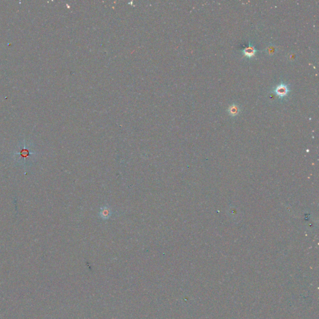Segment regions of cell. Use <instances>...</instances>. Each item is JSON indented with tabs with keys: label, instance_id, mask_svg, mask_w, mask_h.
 Listing matches in <instances>:
<instances>
[{
	"label": "cell",
	"instance_id": "cell-1",
	"mask_svg": "<svg viewBox=\"0 0 319 319\" xmlns=\"http://www.w3.org/2000/svg\"><path fill=\"white\" fill-rule=\"evenodd\" d=\"M289 92V87L285 84H281L278 85L274 90V92L280 98H284L287 95Z\"/></svg>",
	"mask_w": 319,
	"mask_h": 319
},
{
	"label": "cell",
	"instance_id": "cell-2",
	"mask_svg": "<svg viewBox=\"0 0 319 319\" xmlns=\"http://www.w3.org/2000/svg\"><path fill=\"white\" fill-rule=\"evenodd\" d=\"M257 52V50L255 49V47L252 45L250 44L247 47L243 50V53L244 55V56L247 57L249 58H251L252 57L254 56Z\"/></svg>",
	"mask_w": 319,
	"mask_h": 319
},
{
	"label": "cell",
	"instance_id": "cell-3",
	"mask_svg": "<svg viewBox=\"0 0 319 319\" xmlns=\"http://www.w3.org/2000/svg\"><path fill=\"white\" fill-rule=\"evenodd\" d=\"M239 112V107L237 105H232L229 108V113L232 116H236L238 114Z\"/></svg>",
	"mask_w": 319,
	"mask_h": 319
},
{
	"label": "cell",
	"instance_id": "cell-4",
	"mask_svg": "<svg viewBox=\"0 0 319 319\" xmlns=\"http://www.w3.org/2000/svg\"><path fill=\"white\" fill-rule=\"evenodd\" d=\"M18 154V155H21V156H22L21 158H23L24 159L25 158H27L28 156H29L31 154H32L31 153H29V150L28 149H26V148H23L20 152V153H17V154Z\"/></svg>",
	"mask_w": 319,
	"mask_h": 319
}]
</instances>
